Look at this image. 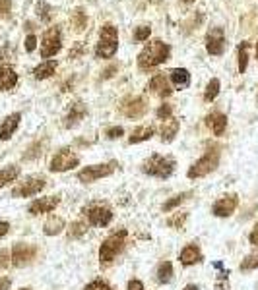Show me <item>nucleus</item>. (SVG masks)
<instances>
[{
	"label": "nucleus",
	"instance_id": "1",
	"mask_svg": "<svg viewBox=\"0 0 258 290\" xmlns=\"http://www.w3.org/2000/svg\"><path fill=\"white\" fill-rule=\"evenodd\" d=\"M169 56H171V46L167 45V43L159 41V39L150 41V45L144 46L142 52L138 54V68L144 70V72H148L152 68L167 62Z\"/></svg>",
	"mask_w": 258,
	"mask_h": 290
},
{
	"label": "nucleus",
	"instance_id": "2",
	"mask_svg": "<svg viewBox=\"0 0 258 290\" xmlns=\"http://www.w3.org/2000/svg\"><path fill=\"white\" fill-rule=\"evenodd\" d=\"M142 172L152 176V178L167 180L175 172V159L154 153V155H150L142 163Z\"/></svg>",
	"mask_w": 258,
	"mask_h": 290
},
{
	"label": "nucleus",
	"instance_id": "3",
	"mask_svg": "<svg viewBox=\"0 0 258 290\" xmlns=\"http://www.w3.org/2000/svg\"><path fill=\"white\" fill-rule=\"evenodd\" d=\"M219 159H221V151H219L217 147L208 149L198 161H194V163L188 166L187 176L190 180H198V178L208 176V174H211V172L219 166Z\"/></svg>",
	"mask_w": 258,
	"mask_h": 290
},
{
	"label": "nucleus",
	"instance_id": "4",
	"mask_svg": "<svg viewBox=\"0 0 258 290\" xmlns=\"http://www.w3.org/2000/svg\"><path fill=\"white\" fill-rule=\"evenodd\" d=\"M124 246H126V232L124 230L109 234L99 246V261H101V265L113 263L118 257V253L124 249Z\"/></svg>",
	"mask_w": 258,
	"mask_h": 290
},
{
	"label": "nucleus",
	"instance_id": "5",
	"mask_svg": "<svg viewBox=\"0 0 258 290\" xmlns=\"http://www.w3.org/2000/svg\"><path fill=\"white\" fill-rule=\"evenodd\" d=\"M118 48V31L115 25L107 23L99 31V43L95 46L97 58H113Z\"/></svg>",
	"mask_w": 258,
	"mask_h": 290
},
{
	"label": "nucleus",
	"instance_id": "6",
	"mask_svg": "<svg viewBox=\"0 0 258 290\" xmlns=\"http://www.w3.org/2000/svg\"><path fill=\"white\" fill-rule=\"evenodd\" d=\"M115 170H117V163L111 161V163H99V165L84 166L82 170H78L76 176H78V180H80L82 184H94L97 180L111 176Z\"/></svg>",
	"mask_w": 258,
	"mask_h": 290
},
{
	"label": "nucleus",
	"instance_id": "7",
	"mask_svg": "<svg viewBox=\"0 0 258 290\" xmlns=\"http://www.w3.org/2000/svg\"><path fill=\"white\" fill-rule=\"evenodd\" d=\"M80 165V157L72 151L70 147L58 149L49 161V170L51 172H68Z\"/></svg>",
	"mask_w": 258,
	"mask_h": 290
},
{
	"label": "nucleus",
	"instance_id": "8",
	"mask_svg": "<svg viewBox=\"0 0 258 290\" xmlns=\"http://www.w3.org/2000/svg\"><path fill=\"white\" fill-rule=\"evenodd\" d=\"M47 186V178L39 176V174H31L27 176L24 182H20L18 186L12 188V198L20 200V198H33L37 194H41Z\"/></svg>",
	"mask_w": 258,
	"mask_h": 290
},
{
	"label": "nucleus",
	"instance_id": "9",
	"mask_svg": "<svg viewBox=\"0 0 258 290\" xmlns=\"http://www.w3.org/2000/svg\"><path fill=\"white\" fill-rule=\"evenodd\" d=\"M39 253V248L35 244H29V242H18V244L12 246V251H10V263L14 267H25L29 263L35 261Z\"/></svg>",
	"mask_w": 258,
	"mask_h": 290
},
{
	"label": "nucleus",
	"instance_id": "10",
	"mask_svg": "<svg viewBox=\"0 0 258 290\" xmlns=\"http://www.w3.org/2000/svg\"><path fill=\"white\" fill-rule=\"evenodd\" d=\"M62 48V37H60V29L58 27H49L43 33L41 39V56L43 58H51L54 54H58Z\"/></svg>",
	"mask_w": 258,
	"mask_h": 290
},
{
	"label": "nucleus",
	"instance_id": "11",
	"mask_svg": "<svg viewBox=\"0 0 258 290\" xmlns=\"http://www.w3.org/2000/svg\"><path fill=\"white\" fill-rule=\"evenodd\" d=\"M84 215L88 217V224L97 228L109 226L113 221V211L107 205H90L88 209H84Z\"/></svg>",
	"mask_w": 258,
	"mask_h": 290
},
{
	"label": "nucleus",
	"instance_id": "12",
	"mask_svg": "<svg viewBox=\"0 0 258 290\" xmlns=\"http://www.w3.org/2000/svg\"><path fill=\"white\" fill-rule=\"evenodd\" d=\"M239 207V196L237 194H225L221 198H217L215 203L211 205V215L219 217V219H227L231 217Z\"/></svg>",
	"mask_w": 258,
	"mask_h": 290
},
{
	"label": "nucleus",
	"instance_id": "13",
	"mask_svg": "<svg viewBox=\"0 0 258 290\" xmlns=\"http://www.w3.org/2000/svg\"><path fill=\"white\" fill-rule=\"evenodd\" d=\"M60 205V196H45V198H37L27 205V213L31 217H37V215H47L52 213L56 207Z\"/></svg>",
	"mask_w": 258,
	"mask_h": 290
},
{
	"label": "nucleus",
	"instance_id": "14",
	"mask_svg": "<svg viewBox=\"0 0 258 290\" xmlns=\"http://www.w3.org/2000/svg\"><path fill=\"white\" fill-rule=\"evenodd\" d=\"M120 112L126 116V118H142L146 112H148V103H146V99H142V97H130V99H126L122 105H120Z\"/></svg>",
	"mask_w": 258,
	"mask_h": 290
},
{
	"label": "nucleus",
	"instance_id": "15",
	"mask_svg": "<svg viewBox=\"0 0 258 290\" xmlns=\"http://www.w3.org/2000/svg\"><path fill=\"white\" fill-rule=\"evenodd\" d=\"M179 261H181V265H185V267H192V265H196V263H202V261H204V255H202L200 246L196 244V242L187 244L181 251H179Z\"/></svg>",
	"mask_w": 258,
	"mask_h": 290
},
{
	"label": "nucleus",
	"instance_id": "16",
	"mask_svg": "<svg viewBox=\"0 0 258 290\" xmlns=\"http://www.w3.org/2000/svg\"><path fill=\"white\" fill-rule=\"evenodd\" d=\"M206 50L210 52L211 56H219L225 50V35L221 27H213L208 37H206Z\"/></svg>",
	"mask_w": 258,
	"mask_h": 290
},
{
	"label": "nucleus",
	"instance_id": "17",
	"mask_svg": "<svg viewBox=\"0 0 258 290\" xmlns=\"http://www.w3.org/2000/svg\"><path fill=\"white\" fill-rule=\"evenodd\" d=\"M148 91H150L152 95L159 97V99H165V97H169V95L173 93L171 85H169V80L165 78L163 74H155V76L150 80V83H148Z\"/></svg>",
	"mask_w": 258,
	"mask_h": 290
},
{
	"label": "nucleus",
	"instance_id": "18",
	"mask_svg": "<svg viewBox=\"0 0 258 290\" xmlns=\"http://www.w3.org/2000/svg\"><path fill=\"white\" fill-rule=\"evenodd\" d=\"M20 122H22V114H20V112L8 114V116L2 120V124H0V139H2V141H8L12 135L16 134V130L20 128Z\"/></svg>",
	"mask_w": 258,
	"mask_h": 290
},
{
	"label": "nucleus",
	"instance_id": "19",
	"mask_svg": "<svg viewBox=\"0 0 258 290\" xmlns=\"http://www.w3.org/2000/svg\"><path fill=\"white\" fill-rule=\"evenodd\" d=\"M86 114H88V107H86L82 101L74 103L70 107V111H68V114H66V118H64V126H66V128L78 126V124L86 118Z\"/></svg>",
	"mask_w": 258,
	"mask_h": 290
},
{
	"label": "nucleus",
	"instance_id": "20",
	"mask_svg": "<svg viewBox=\"0 0 258 290\" xmlns=\"http://www.w3.org/2000/svg\"><path fill=\"white\" fill-rule=\"evenodd\" d=\"M206 124L213 132V135H223L227 130V116L223 112H211L206 116Z\"/></svg>",
	"mask_w": 258,
	"mask_h": 290
},
{
	"label": "nucleus",
	"instance_id": "21",
	"mask_svg": "<svg viewBox=\"0 0 258 290\" xmlns=\"http://www.w3.org/2000/svg\"><path fill=\"white\" fill-rule=\"evenodd\" d=\"M64 228H66V223H64L62 217L51 215L47 221H45V224H43V234L45 236H58V234L64 232Z\"/></svg>",
	"mask_w": 258,
	"mask_h": 290
},
{
	"label": "nucleus",
	"instance_id": "22",
	"mask_svg": "<svg viewBox=\"0 0 258 290\" xmlns=\"http://www.w3.org/2000/svg\"><path fill=\"white\" fill-rule=\"evenodd\" d=\"M179 128H181V122L177 120V118H167V120H163V126H161V141L163 143H171L175 137H177V134H179Z\"/></svg>",
	"mask_w": 258,
	"mask_h": 290
},
{
	"label": "nucleus",
	"instance_id": "23",
	"mask_svg": "<svg viewBox=\"0 0 258 290\" xmlns=\"http://www.w3.org/2000/svg\"><path fill=\"white\" fill-rule=\"evenodd\" d=\"M18 85V74L10 66H0V91H10Z\"/></svg>",
	"mask_w": 258,
	"mask_h": 290
},
{
	"label": "nucleus",
	"instance_id": "24",
	"mask_svg": "<svg viewBox=\"0 0 258 290\" xmlns=\"http://www.w3.org/2000/svg\"><path fill=\"white\" fill-rule=\"evenodd\" d=\"M173 281V263L171 261H161L155 267V283L157 285H169Z\"/></svg>",
	"mask_w": 258,
	"mask_h": 290
},
{
	"label": "nucleus",
	"instance_id": "25",
	"mask_svg": "<svg viewBox=\"0 0 258 290\" xmlns=\"http://www.w3.org/2000/svg\"><path fill=\"white\" fill-rule=\"evenodd\" d=\"M171 82H173V85H175L177 89H185V87H188V83H190V74H188V70H185V68H173V70H171Z\"/></svg>",
	"mask_w": 258,
	"mask_h": 290
},
{
	"label": "nucleus",
	"instance_id": "26",
	"mask_svg": "<svg viewBox=\"0 0 258 290\" xmlns=\"http://www.w3.org/2000/svg\"><path fill=\"white\" fill-rule=\"evenodd\" d=\"M20 172H22V168L18 165H8V166L0 168V188L8 186L10 182H16L18 176H20Z\"/></svg>",
	"mask_w": 258,
	"mask_h": 290
},
{
	"label": "nucleus",
	"instance_id": "27",
	"mask_svg": "<svg viewBox=\"0 0 258 290\" xmlns=\"http://www.w3.org/2000/svg\"><path fill=\"white\" fill-rule=\"evenodd\" d=\"M154 137V128L152 126H138L136 130H132V134L128 137V143L134 145V143H142V141H148Z\"/></svg>",
	"mask_w": 258,
	"mask_h": 290
},
{
	"label": "nucleus",
	"instance_id": "28",
	"mask_svg": "<svg viewBox=\"0 0 258 290\" xmlns=\"http://www.w3.org/2000/svg\"><path fill=\"white\" fill-rule=\"evenodd\" d=\"M54 70H56V60H45L33 70V78L35 80H47L54 74Z\"/></svg>",
	"mask_w": 258,
	"mask_h": 290
},
{
	"label": "nucleus",
	"instance_id": "29",
	"mask_svg": "<svg viewBox=\"0 0 258 290\" xmlns=\"http://www.w3.org/2000/svg\"><path fill=\"white\" fill-rule=\"evenodd\" d=\"M190 196H192V192H183V194L173 196L171 200H167L163 203V207H161V209H163V213H171V211H175V209H177L179 205H183V203H185Z\"/></svg>",
	"mask_w": 258,
	"mask_h": 290
},
{
	"label": "nucleus",
	"instance_id": "30",
	"mask_svg": "<svg viewBox=\"0 0 258 290\" xmlns=\"http://www.w3.org/2000/svg\"><path fill=\"white\" fill-rule=\"evenodd\" d=\"M86 232H88V223H84V221H74V223L68 226V238H70V240L82 238Z\"/></svg>",
	"mask_w": 258,
	"mask_h": 290
},
{
	"label": "nucleus",
	"instance_id": "31",
	"mask_svg": "<svg viewBox=\"0 0 258 290\" xmlns=\"http://www.w3.org/2000/svg\"><path fill=\"white\" fill-rule=\"evenodd\" d=\"M249 46H251V43H247V41H243L239 45V74L247 72V66H249Z\"/></svg>",
	"mask_w": 258,
	"mask_h": 290
},
{
	"label": "nucleus",
	"instance_id": "32",
	"mask_svg": "<svg viewBox=\"0 0 258 290\" xmlns=\"http://www.w3.org/2000/svg\"><path fill=\"white\" fill-rule=\"evenodd\" d=\"M219 87H221V83H219V80H217V78L210 80V82H208V85H206V91H204V101H206V103L215 101V97L219 95Z\"/></svg>",
	"mask_w": 258,
	"mask_h": 290
},
{
	"label": "nucleus",
	"instance_id": "33",
	"mask_svg": "<svg viewBox=\"0 0 258 290\" xmlns=\"http://www.w3.org/2000/svg\"><path fill=\"white\" fill-rule=\"evenodd\" d=\"M188 219V213L185 211H177V213H173L169 219H167V226H171V228H175V230H181L185 223H187Z\"/></svg>",
	"mask_w": 258,
	"mask_h": 290
},
{
	"label": "nucleus",
	"instance_id": "34",
	"mask_svg": "<svg viewBox=\"0 0 258 290\" xmlns=\"http://www.w3.org/2000/svg\"><path fill=\"white\" fill-rule=\"evenodd\" d=\"M239 269H241V271H245V273L258 269V253H249V255H247V257L241 261Z\"/></svg>",
	"mask_w": 258,
	"mask_h": 290
},
{
	"label": "nucleus",
	"instance_id": "35",
	"mask_svg": "<svg viewBox=\"0 0 258 290\" xmlns=\"http://www.w3.org/2000/svg\"><path fill=\"white\" fill-rule=\"evenodd\" d=\"M72 23H74V27H76L78 31H82V29L86 27V16H84V10H76V12L72 14Z\"/></svg>",
	"mask_w": 258,
	"mask_h": 290
},
{
	"label": "nucleus",
	"instance_id": "36",
	"mask_svg": "<svg viewBox=\"0 0 258 290\" xmlns=\"http://www.w3.org/2000/svg\"><path fill=\"white\" fill-rule=\"evenodd\" d=\"M155 116H157L159 120H167V118H171V116H173V107H171V105H167V103L159 105V109L155 111Z\"/></svg>",
	"mask_w": 258,
	"mask_h": 290
},
{
	"label": "nucleus",
	"instance_id": "37",
	"mask_svg": "<svg viewBox=\"0 0 258 290\" xmlns=\"http://www.w3.org/2000/svg\"><path fill=\"white\" fill-rule=\"evenodd\" d=\"M150 33H152V27L140 25V27L134 31V39H136V41H146V39H150Z\"/></svg>",
	"mask_w": 258,
	"mask_h": 290
},
{
	"label": "nucleus",
	"instance_id": "38",
	"mask_svg": "<svg viewBox=\"0 0 258 290\" xmlns=\"http://www.w3.org/2000/svg\"><path fill=\"white\" fill-rule=\"evenodd\" d=\"M84 290H113V289H111V287H109L105 281L97 279V281H92V283H90V285H88V287H86Z\"/></svg>",
	"mask_w": 258,
	"mask_h": 290
},
{
	"label": "nucleus",
	"instance_id": "39",
	"mask_svg": "<svg viewBox=\"0 0 258 290\" xmlns=\"http://www.w3.org/2000/svg\"><path fill=\"white\" fill-rule=\"evenodd\" d=\"M49 10H51V8H49L45 2H39V4H37V14H39V18H41L43 22H49V20H51Z\"/></svg>",
	"mask_w": 258,
	"mask_h": 290
},
{
	"label": "nucleus",
	"instance_id": "40",
	"mask_svg": "<svg viewBox=\"0 0 258 290\" xmlns=\"http://www.w3.org/2000/svg\"><path fill=\"white\" fill-rule=\"evenodd\" d=\"M10 10H12V0H0V18L10 16Z\"/></svg>",
	"mask_w": 258,
	"mask_h": 290
},
{
	"label": "nucleus",
	"instance_id": "41",
	"mask_svg": "<svg viewBox=\"0 0 258 290\" xmlns=\"http://www.w3.org/2000/svg\"><path fill=\"white\" fill-rule=\"evenodd\" d=\"M10 265V251L8 249H0V271Z\"/></svg>",
	"mask_w": 258,
	"mask_h": 290
},
{
	"label": "nucleus",
	"instance_id": "42",
	"mask_svg": "<svg viewBox=\"0 0 258 290\" xmlns=\"http://www.w3.org/2000/svg\"><path fill=\"white\" fill-rule=\"evenodd\" d=\"M122 134H124V130H122L120 126H113V128H109V130L105 132V135H107L109 139H117V137H120Z\"/></svg>",
	"mask_w": 258,
	"mask_h": 290
},
{
	"label": "nucleus",
	"instance_id": "43",
	"mask_svg": "<svg viewBox=\"0 0 258 290\" xmlns=\"http://www.w3.org/2000/svg\"><path fill=\"white\" fill-rule=\"evenodd\" d=\"M126 290H146V287H144V283L140 279H130L126 283Z\"/></svg>",
	"mask_w": 258,
	"mask_h": 290
},
{
	"label": "nucleus",
	"instance_id": "44",
	"mask_svg": "<svg viewBox=\"0 0 258 290\" xmlns=\"http://www.w3.org/2000/svg\"><path fill=\"white\" fill-rule=\"evenodd\" d=\"M219 275H221V281L215 285V290H229V283H227V275H229V271H227V273L221 271Z\"/></svg>",
	"mask_w": 258,
	"mask_h": 290
},
{
	"label": "nucleus",
	"instance_id": "45",
	"mask_svg": "<svg viewBox=\"0 0 258 290\" xmlns=\"http://www.w3.org/2000/svg\"><path fill=\"white\" fill-rule=\"evenodd\" d=\"M35 46H37V37H35V35H27V37H25V50H27V52H33Z\"/></svg>",
	"mask_w": 258,
	"mask_h": 290
},
{
	"label": "nucleus",
	"instance_id": "46",
	"mask_svg": "<svg viewBox=\"0 0 258 290\" xmlns=\"http://www.w3.org/2000/svg\"><path fill=\"white\" fill-rule=\"evenodd\" d=\"M249 242H251V246H258V223L253 226V230L249 234Z\"/></svg>",
	"mask_w": 258,
	"mask_h": 290
},
{
	"label": "nucleus",
	"instance_id": "47",
	"mask_svg": "<svg viewBox=\"0 0 258 290\" xmlns=\"http://www.w3.org/2000/svg\"><path fill=\"white\" fill-rule=\"evenodd\" d=\"M12 287V279L10 277H0V290H10Z\"/></svg>",
	"mask_w": 258,
	"mask_h": 290
},
{
	"label": "nucleus",
	"instance_id": "48",
	"mask_svg": "<svg viewBox=\"0 0 258 290\" xmlns=\"http://www.w3.org/2000/svg\"><path fill=\"white\" fill-rule=\"evenodd\" d=\"M10 232V223L8 221H0V238H4Z\"/></svg>",
	"mask_w": 258,
	"mask_h": 290
},
{
	"label": "nucleus",
	"instance_id": "49",
	"mask_svg": "<svg viewBox=\"0 0 258 290\" xmlns=\"http://www.w3.org/2000/svg\"><path fill=\"white\" fill-rule=\"evenodd\" d=\"M183 290H200V287H198V285H194V283H190V285H187Z\"/></svg>",
	"mask_w": 258,
	"mask_h": 290
},
{
	"label": "nucleus",
	"instance_id": "50",
	"mask_svg": "<svg viewBox=\"0 0 258 290\" xmlns=\"http://www.w3.org/2000/svg\"><path fill=\"white\" fill-rule=\"evenodd\" d=\"M257 60H258V41H257Z\"/></svg>",
	"mask_w": 258,
	"mask_h": 290
},
{
	"label": "nucleus",
	"instance_id": "51",
	"mask_svg": "<svg viewBox=\"0 0 258 290\" xmlns=\"http://www.w3.org/2000/svg\"><path fill=\"white\" fill-rule=\"evenodd\" d=\"M185 2H187V4H190V2H194V0H185Z\"/></svg>",
	"mask_w": 258,
	"mask_h": 290
},
{
	"label": "nucleus",
	"instance_id": "52",
	"mask_svg": "<svg viewBox=\"0 0 258 290\" xmlns=\"http://www.w3.org/2000/svg\"><path fill=\"white\" fill-rule=\"evenodd\" d=\"M20 290H31V289H27V287H25V289H20Z\"/></svg>",
	"mask_w": 258,
	"mask_h": 290
},
{
	"label": "nucleus",
	"instance_id": "53",
	"mask_svg": "<svg viewBox=\"0 0 258 290\" xmlns=\"http://www.w3.org/2000/svg\"><path fill=\"white\" fill-rule=\"evenodd\" d=\"M257 101H258V95H257Z\"/></svg>",
	"mask_w": 258,
	"mask_h": 290
}]
</instances>
